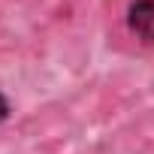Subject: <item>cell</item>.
<instances>
[{
    "label": "cell",
    "instance_id": "cell-1",
    "mask_svg": "<svg viewBox=\"0 0 154 154\" xmlns=\"http://www.w3.org/2000/svg\"><path fill=\"white\" fill-rule=\"evenodd\" d=\"M127 30L139 42L154 45V0H133L127 6Z\"/></svg>",
    "mask_w": 154,
    "mask_h": 154
},
{
    "label": "cell",
    "instance_id": "cell-2",
    "mask_svg": "<svg viewBox=\"0 0 154 154\" xmlns=\"http://www.w3.org/2000/svg\"><path fill=\"white\" fill-rule=\"evenodd\" d=\"M9 115H12V100H9L3 91H0V124H6Z\"/></svg>",
    "mask_w": 154,
    "mask_h": 154
}]
</instances>
